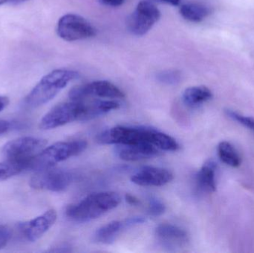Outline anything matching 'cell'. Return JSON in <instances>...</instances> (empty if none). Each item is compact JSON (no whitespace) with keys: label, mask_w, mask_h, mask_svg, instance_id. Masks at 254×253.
Here are the masks:
<instances>
[{"label":"cell","mask_w":254,"mask_h":253,"mask_svg":"<svg viewBox=\"0 0 254 253\" xmlns=\"http://www.w3.org/2000/svg\"><path fill=\"white\" fill-rule=\"evenodd\" d=\"M97 142L104 145L151 144L163 151L174 152L179 149L177 141L167 134L147 127L116 126L103 131L97 136Z\"/></svg>","instance_id":"6da1fadb"},{"label":"cell","mask_w":254,"mask_h":253,"mask_svg":"<svg viewBox=\"0 0 254 253\" xmlns=\"http://www.w3.org/2000/svg\"><path fill=\"white\" fill-rule=\"evenodd\" d=\"M122 202L115 192L94 193L74 204L68 205L65 215L77 223L89 222L117 207Z\"/></svg>","instance_id":"7a4b0ae2"},{"label":"cell","mask_w":254,"mask_h":253,"mask_svg":"<svg viewBox=\"0 0 254 253\" xmlns=\"http://www.w3.org/2000/svg\"><path fill=\"white\" fill-rule=\"evenodd\" d=\"M79 77L77 71L61 68L49 73L40 80L28 94L25 104L31 108H37L52 101L67 85Z\"/></svg>","instance_id":"3957f363"},{"label":"cell","mask_w":254,"mask_h":253,"mask_svg":"<svg viewBox=\"0 0 254 253\" xmlns=\"http://www.w3.org/2000/svg\"><path fill=\"white\" fill-rule=\"evenodd\" d=\"M87 143L84 141L58 142L50 147H45L31 161L28 169L38 171L55 167L58 163L73 156L78 155L84 151Z\"/></svg>","instance_id":"277c9868"},{"label":"cell","mask_w":254,"mask_h":253,"mask_svg":"<svg viewBox=\"0 0 254 253\" xmlns=\"http://www.w3.org/2000/svg\"><path fill=\"white\" fill-rule=\"evenodd\" d=\"M47 145V141L34 137H22L7 143L3 147L2 155L5 161L28 169L33 159Z\"/></svg>","instance_id":"5b68a950"},{"label":"cell","mask_w":254,"mask_h":253,"mask_svg":"<svg viewBox=\"0 0 254 253\" xmlns=\"http://www.w3.org/2000/svg\"><path fill=\"white\" fill-rule=\"evenodd\" d=\"M74 121H86V102L84 100L71 101L55 105L43 117L40 128L49 130Z\"/></svg>","instance_id":"8992f818"},{"label":"cell","mask_w":254,"mask_h":253,"mask_svg":"<svg viewBox=\"0 0 254 253\" xmlns=\"http://www.w3.org/2000/svg\"><path fill=\"white\" fill-rule=\"evenodd\" d=\"M74 180L72 172L66 169H51L38 171L30 180L31 187L35 190L61 193L68 188Z\"/></svg>","instance_id":"52a82bcc"},{"label":"cell","mask_w":254,"mask_h":253,"mask_svg":"<svg viewBox=\"0 0 254 253\" xmlns=\"http://www.w3.org/2000/svg\"><path fill=\"white\" fill-rule=\"evenodd\" d=\"M57 32L58 36L67 42L86 40L96 35L93 25L80 15H64L58 21Z\"/></svg>","instance_id":"ba28073f"},{"label":"cell","mask_w":254,"mask_h":253,"mask_svg":"<svg viewBox=\"0 0 254 253\" xmlns=\"http://www.w3.org/2000/svg\"><path fill=\"white\" fill-rule=\"evenodd\" d=\"M161 18L159 9L150 1H141L127 19L128 31L135 36H143Z\"/></svg>","instance_id":"9c48e42d"},{"label":"cell","mask_w":254,"mask_h":253,"mask_svg":"<svg viewBox=\"0 0 254 253\" xmlns=\"http://www.w3.org/2000/svg\"><path fill=\"white\" fill-rule=\"evenodd\" d=\"M71 101H83L89 97L122 99L125 95L120 89L111 82L107 80H98L87 84L75 86L68 94Z\"/></svg>","instance_id":"30bf717a"},{"label":"cell","mask_w":254,"mask_h":253,"mask_svg":"<svg viewBox=\"0 0 254 253\" xmlns=\"http://www.w3.org/2000/svg\"><path fill=\"white\" fill-rule=\"evenodd\" d=\"M57 216L55 209H49L43 215L19 224V230L28 242H36L52 228L56 221Z\"/></svg>","instance_id":"8fae6325"},{"label":"cell","mask_w":254,"mask_h":253,"mask_svg":"<svg viewBox=\"0 0 254 253\" xmlns=\"http://www.w3.org/2000/svg\"><path fill=\"white\" fill-rule=\"evenodd\" d=\"M155 237L159 245L168 251L185 248L189 242V236L183 229L170 224H162L155 229Z\"/></svg>","instance_id":"7c38bea8"},{"label":"cell","mask_w":254,"mask_h":253,"mask_svg":"<svg viewBox=\"0 0 254 253\" xmlns=\"http://www.w3.org/2000/svg\"><path fill=\"white\" fill-rule=\"evenodd\" d=\"M173 179V175L166 169L146 166L131 177V181L141 187H162Z\"/></svg>","instance_id":"4fadbf2b"},{"label":"cell","mask_w":254,"mask_h":253,"mask_svg":"<svg viewBox=\"0 0 254 253\" xmlns=\"http://www.w3.org/2000/svg\"><path fill=\"white\" fill-rule=\"evenodd\" d=\"M115 152L118 157L126 161H137L152 158L161 154V150L147 144L116 145Z\"/></svg>","instance_id":"5bb4252c"},{"label":"cell","mask_w":254,"mask_h":253,"mask_svg":"<svg viewBox=\"0 0 254 253\" xmlns=\"http://www.w3.org/2000/svg\"><path fill=\"white\" fill-rule=\"evenodd\" d=\"M216 164L213 160L206 162L196 175L198 189L204 193H214L216 190Z\"/></svg>","instance_id":"9a60e30c"},{"label":"cell","mask_w":254,"mask_h":253,"mask_svg":"<svg viewBox=\"0 0 254 253\" xmlns=\"http://www.w3.org/2000/svg\"><path fill=\"white\" fill-rule=\"evenodd\" d=\"M213 97L211 91L205 86H192L185 89L182 95L184 103L191 108L199 106L210 101Z\"/></svg>","instance_id":"2e32d148"},{"label":"cell","mask_w":254,"mask_h":253,"mask_svg":"<svg viewBox=\"0 0 254 253\" xmlns=\"http://www.w3.org/2000/svg\"><path fill=\"white\" fill-rule=\"evenodd\" d=\"M127 227L125 221H114L98 229L94 239L98 243L111 245L116 242L119 235Z\"/></svg>","instance_id":"e0dca14e"},{"label":"cell","mask_w":254,"mask_h":253,"mask_svg":"<svg viewBox=\"0 0 254 253\" xmlns=\"http://www.w3.org/2000/svg\"><path fill=\"white\" fill-rule=\"evenodd\" d=\"M180 13L187 20L199 22L210 14V10L207 6L199 3H188L180 7Z\"/></svg>","instance_id":"ac0fdd59"},{"label":"cell","mask_w":254,"mask_h":253,"mask_svg":"<svg viewBox=\"0 0 254 253\" xmlns=\"http://www.w3.org/2000/svg\"><path fill=\"white\" fill-rule=\"evenodd\" d=\"M218 155L225 164L232 167H238L241 165V156L235 147L228 141H222L217 147Z\"/></svg>","instance_id":"d6986e66"},{"label":"cell","mask_w":254,"mask_h":253,"mask_svg":"<svg viewBox=\"0 0 254 253\" xmlns=\"http://www.w3.org/2000/svg\"><path fill=\"white\" fill-rule=\"evenodd\" d=\"M24 171L22 167L4 160L0 163V181H6Z\"/></svg>","instance_id":"ffe728a7"},{"label":"cell","mask_w":254,"mask_h":253,"mask_svg":"<svg viewBox=\"0 0 254 253\" xmlns=\"http://www.w3.org/2000/svg\"><path fill=\"white\" fill-rule=\"evenodd\" d=\"M157 80L160 83L169 86L177 85L182 79V74L176 70H167V71H161L157 74Z\"/></svg>","instance_id":"44dd1931"},{"label":"cell","mask_w":254,"mask_h":253,"mask_svg":"<svg viewBox=\"0 0 254 253\" xmlns=\"http://www.w3.org/2000/svg\"><path fill=\"white\" fill-rule=\"evenodd\" d=\"M226 114L230 118L238 122L240 124L246 126L248 129L254 132V119L252 117H246V116L240 114V113L236 112L233 110H226Z\"/></svg>","instance_id":"7402d4cb"},{"label":"cell","mask_w":254,"mask_h":253,"mask_svg":"<svg viewBox=\"0 0 254 253\" xmlns=\"http://www.w3.org/2000/svg\"><path fill=\"white\" fill-rule=\"evenodd\" d=\"M166 206L164 203L157 198L152 197L149 200L148 212L149 215L154 217L160 216L165 212Z\"/></svg>","instance_id":"603a6c76"},{"label":"cell","mask_w":254,"mask_h":253,"mask_svg":"<svg viewBox=\"0 0 254 253\" xmlns=\"http://www.w3.org/2000/svg\"><path fill=\"white\" fill-rule=\"evenodd\" d=\"M11 231L7 226L0 225V249L7 245L11 238Z\"/></svg>","instance_id":"cb8c5ba5"},{"label":"cell","mask_w":254,"mask_h":253,"mask_svg":"<svg viewBox=\"0 0 254 253\" xmlns=\"http://www.w3.org/2000/svg\"><path fill=\"white\" fill-rule=\"evenodd\" d=\"M125 221L126 223L127 227H131V226L143 224V223L146 222V219L144 217L134 216L127 218Z\"/></svg>","instance_id":"d4e9b609"},{"label":"cell","mask_w":254,"mask_h":253,"mask_svg":"<svg viewBox=\"0 0 254 253\" xmlns=\"http://www.w3.org/2000/svg\"><path fill=\"white\" fill-rule=\"evenodd\" d=\"M12 125L7 120H0V135H4L11 129Z\"/></svg>","instance_id":"484cf974"},{"label":"cell","mask_w":254,"mask_h":253,"mask_svg":"<svg viewBox=\"0 0 254 253\" xmlns=\"http://www.w3.org/2000/svg\"><path fill=\"white\" fill-rule=\"evenodd\" d=\"M101 4L107 6H112V7H118L122 5L125 0H99Z\"/></svg>","instance_id":"4316f807"},{"label":"cell","mask_w":254,"mask_h":253,"mask_svg":"<svg viewBox=\"0 0 254 253\" xmlns=\"http://www.w3.org/2000/svg\"><path fill=\"white\" fill-rule=\"evenodd\" d=\"M125 199H126L127 203L131 206H138L140 204V200L132 195L127 194L125 196Z\"/></svg>","instance_id":"83f0119b"},{"label":"cell","mask_w":254,"mask_h":253,"mask_svg":"<svg viewBox=\"0 0 254 253\" xmlns=\"http://www.w3.org/2000/svg\"><path fill=\"white\" fill-rule=\"evenodd\" d=\"M9 100L6 97L0 96V112L8 105Z\"/></svg>","instance_id":"f1b7e54d"},{"label":"cell","mask_w":254,"mask_h":253,"mask_svg":"<svg viewBox=\"0 0 254 253\" xmlns=\"http://www.w3.org/2000/svg\"><path fill=\"white\" fill-rule=\"evenodd\" d=\"M49 252L66 253L71 252V251L68 250V248H67V247H60V248H57V249L51 250V251H49Z\"/></svg>","instance_id":"f546056e"},{"label":"cell","mask_w":254,"mask_h":253,"mask_svg":"<svg viewBox=\"0 0 254 253\" xmlns=\"http://www.w3.org/2000/svg\"><path fill=\"white\" fill-rule=\"evenodd\" d=\"M167 4H172L173 6H177L180 4L181 0H161Z\"/></svg>","instance_id":"4dcf8cb0"},{"label":"cell","mask_w":254,"mask_h":253,"mask_svg":"<svg viewBox=\"0 0 254 253\" xmlns=\"http://www.w3.org/2000/svg\"><path fill=\"white\" fill-rule=\"evenodd\" d=\"M11 2L15 3V4H19V3L24 2V1H28V0H10Z\"/></svg>","instance_id":"1f68e13d"},{"label":"cell","mask_w":254,"mask_h":253,"mask_svg":"<svg viewBox=\"0 0 254 253\" xmlns=\"http://www.w3.org/2000/svg\"><path fill=\"white\" fill-rule=\"evenodd\" d=\"M10 1V0H0V5L1 4H4V3H5L6 1Z\"/></svg>","instance_id":"d6a6232c"}]
</instances>
